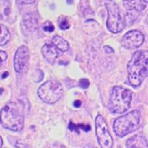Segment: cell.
<instances>
[{"label":"cell","mask_w":148,"mask_h":148,"mask_svg":"<svg viewBox=\"0 0 148 148\" xmlns=\"http://www.w3.org/2000/svg\"><path fill=\"white\" fill-rule=\"evenodd\" d=\"M128 80L132 86L138 87L148 76V51L135 52L127 64Z\"/></svg>","instance_id":"6da1fadb"},{"label":"cell","mask_w":148,"mask_h":148,"mask_svg":"<svg viewBox=\"0 0 148 148\" xmlns=\"http://www.w3.org/2000/svg\"><path fill=\"white\" fill-rule=\"evenodd\" d=\"M23 108L14 101L8 103L1 110V124L5 129L20 131L24 127Z\"/></svg>","instance_id":"7a4b0ae2"},{"label":"cell","mask_w":148,"mask_h":148,"mask_svg":"<svg viewBox=\"0 0 148 148\" xmlns=\"http://www.w3.org/2000/svg\"><path fill=\"white\" fill-rule=\"evenodd\" d=\"M132 92L127 88L116 86L111 91L108 108L113 113H123L130 108Z\"/></svg>","instance_id":"3957f363"},{"label":"cell","mask_w":148,"mask_h":148,"mask_svg":"<svg viewBox=\"0 0 148 148\" xmlns=\"http://www.w3.org/2000/svg\"><path fill=\"white\" fill-rule=\"evenodd\" d=\"M140 112L135 110L116 119L113 124V129L116 134L122 138L129 133L136 130L140 126Z\"/></svg>","instance_id":"277c9868"},{"label":"cell","mask_w":148,"mask_h":148,"mask_svg":"<svg viewBox=\"0 0 148 148\" xmlns=\"http://www.w3.org/2000/svg\"><path fill=\"white\" fill-rule=\"evenodd\" d=\"M38 95L45 102L54 104L62 97V86L56 80H48L39 87Z\"/></svg>","instance_id":"5b68a950"},{"label":"cell","mask_w":148,"mask_h":148,"mask_svg":"<svg viewBox=\"0 0 148 148\" xmlns=\"http://www.w3.org/2000/svg\"><path fill=\"white\" fill-rule=\"evenodd\" d=\"M105 5L108 14L107 20L108 29L113 34L122 31L125 27V22L119 6L113 0H108Z\"/></svg>","instance_id":"8992f818"},{"label":"cell","mask_w":148,"mask_h":148,"mask_svg":"<svg viewBox=\"0 0 148 148\" xmlns=\"http://www.w3.org/2000/svg\"><path fill=\"white\" fill-rule=\"evenodd\" d=\"M96 134L98 142L102 148H111L113 147V140L108 130V124L101 115L99 114L95 120Z\"/></svg>","instance_id":"52a82bcc"},{"label":"cell","mask_w":148,"mask_h":148,"mask_svg":"<svg viewBox=\"0 0 148 148\" xmlns=\"http://www.w3.org/2000/svg\"><path fill=\"white\" fill-rule=\"evenodd\" d=\"M145 36L143 34L138 30H133L125 34L121 38V44L127 49H135L139 47L143 44Z\"/></svg>","instance_id":"ba28073f"},{"label":"cell","mask_w":148,"mask_h":148,"mask_svg":"<svg viewBox=\"0 0 148 148\" xmlns=\"http://www.w3.org/2000/svg\"><path fill=\"white\" fill-rule=\"evenodd\" d=\"M30 59V52L26 46L22 45L17 49L14 56V68L16 73H21L25 69Z\"/></svg>","instance_id":"9c48e42d"},{"label":"cell","mask_w":148,"mask_h":148,"mask_svg":"<svg viewBox=\"0 0 148 148\" xmlns=\"http://www.w3.org/2000/svg\"><path fill=\"white\" fill-rule=\"evenodd\" d=\"M123 4L129 10L142 11L148 5V0H123Z\"/></svg>","instance_id":"30bf717a"},{"label":"cell","mask_w":148,"mask_h":148,"mask_svg":"<svg viewBox=\"0 0 148 148\" xmlns=\"http://www.w3.org/2000/svg\"><path fill=\"white\" fill-rule=\"evenodd\" d=\"M42 55L49 62L53 63L58 57V51L56 47L51 44H45L42 48Z\"/></svg>","instance_id":"8fae6325"},{"label":"cell","mask_w":148,"mask_h":148,"mask_svg":"<svg viewBox=\"0 0 148 148\" xmlns=\"http://www.w3.org/2000/svg\"><path fill=\"white\" fill-rule=\"evenodd\" d=\"M127 147H148V143L143 136L136 135L127 141Z\"/></svg>","instance_id":"7c38bea8"},{"label":"cell","mask_w":148,"mask_h":148,"mask_svg":"<svg viewBox=\"0 0 148 148\" xmlns=\"http://www.w3.org/2000/svg\"><path fill=\"white\" fill-rule=\"evenodd\" d=\"M52 43L58 50L62 52H65L69 49L68 42L59 36H55L52 39Z\"/></svg>","instance_id":"4fadbf2b"},{"label":"cell","mask_w":148,"mask_h":148,"mask_svg":"<svg viewBox=\"0 0 148 148\" xmlns=\"http://www.w3.org/2000/svg\"><path fill=\"white\" fill-rule=\"evenodd\" d=\"M23 22L24 25L25 26L26 28L28 30L34 31V30L38 29V22H37V20L34 16L30 15V14L25 16Z\"/></svg>","instance_id":"5bb4252c"},{"label":"cell","mask_w":148,"mask_h":148,"mask_svg":"<svg viewBox=\"0 0 148 148\" xmlns=\"http://www.w3.org/2000/svg\"><path fill=\"white\" fill-rule=\"evenodd\" d=\"M10 5L8 0H0V13H1V19L7 17L10 14Z\"/></svg>","instance_id":"9a60e30c"},{"label":"cell","mask_w":148,"mask_h":148,"mask_svg":"<svg viewBox=\"0 0 148 148\" xmlns=\"http://www.w3.org/2000/svg\"><path fill=\"white\" fill-rule=\"evenodd\" d=\"M1 28H2V31H1V36H0V37H1L0 45L3 46L9 42L10 39V35L8 28L4 25H1Z\"/></svg>","instance_id":"2e32d148"},{"label":"cell","mask_w":148,"mask_h":148,"mask_svg":"<svg viewBox=\"0 0 148 148\" xmlns=\"http://www.w3.org/2000/svg\"><path fill=\"white\" fill-rule=\"evenodd\" d=\"M69 128L72 131H75L76 133H79V130H84L85 132H88L90 130V125H76V124H73V123L71 122L69 125Z\"/></svg>","instance_id":"e0dca14e"},{"label":"cell","mask_w":148,"mask_h":148,"mask_svg":"<svg viewBox=\"0 0 148 148\" xmlns=\"http://www.w3.org/2000/svg\"><path fill=\"white\" fill-rule=\"evenodd\" d=\"M42 27H43V30L45 31H46V32H53L55 30V27H54L53 25L51 22H45Z\"/></svg>","instance_id":"ac0fdd59"},{"label":"cell","mask_w":148,"mask_h":148,"mask_svg":"<svg viewBox=\"0 0 148 148\" xmlns=\"http://www.w3.org/2000/svg\"><path fill=\"white\" fill-rule=\"evenodd\" d=\"M59 27H60L61 30H67V29L70 27V25L68 21H67L66 18H64V19L61 21L60 23H59Z\"/></svg>","instance_id":"d6986e66"},{"label":"cell","mask_w":148,"mask_h":148,"mask_svg":"<svg viewBox=\"0 0 148 148\" xmlns=\"http://www.w3.org/2000/svg\"><path fill=\"white\" fill-rule=\"evenodd\" d=\"M79 84H80L81 88H82L83 89H87L90 86V82L88 79H82L79 82Z\"/></svg>","instance_id":"ffe728a7"},{"label":"cell","mask_w":148,"mask_h":148,"mask_svg":"<svg viewBox=\"0 0 148 148\" xmlns=\"http://www.w3.org/2000/svg\"><path fill=\"white\" fill-rule=\"evenodd\" d=\"M0 56H1V60H2V62L6 60L8 58L7 53L3 51H1V52H0Z\"/></svg>","instance_id":"44dd1931"},{"label":"cell","mask_w":148,"mask_h":148,"mask_svg":"<svg viewBox=\"0 0 148 148\" xmlns=\"http://www.w3.org/2000/svg\"><path fill=\"white\" fill-rule=\"evenodd\" d=\"M17 2L22 4H33L34 3L35 0H17Z\"/></svg>","instance_id":"7402d4cb"},{"label":"cell","mask_w":148,"mask_h":148,"mask_svg":"<svg viewBox=\"0 0 148 148\" xmlns=\"http://www.w3.org/2000/svg\"><path fill=\"white\" fill-rule=\"evenodd\" d=\"M104 51H105V53H108V54L113 53L114 52L113 49L112 48V47H110V46H105V47H104Z\"/></svg>","instance_id":"603a6c76"},{"label":"cell","mask_w":148,"mask_h":148,"mask_svg":"<svg viewBox=\"0 0 148 148\" xmlns=\"http://www.w3.org/2000/svg\"><path fill=\"white\" fill-rule=\"evenodd\" d=\"M74 107H76V108H79V107H81L82 105V101L80 100H76V101H74L73 103Z\"/></svg>","instance_id":"cb8c5ba5"},{"label":"cell","mask_w":148,"mask_h":148,"mask_svg":"<svg viewBox=\"0 0 148 148\" xmlns=\"http://www.w3.org/2000/svg\"><path fill=\"white\" fill-rule=\"evenodd\" d=\"M8 71H5V72L3 73H2V79H5V78H7L8 76Z\"/></svg>","instance_id":"d4e9b609"},{"label":"cell","mask_w":148,"mask_h":148,"mask_svg":"<svg viewBox=\"0 0 148 148\" xmlns=\"http://www.w3.org/2000/svg\"><path fill=\"white\" fill-rule=\"evenodd\" d=\"M3 145V141H2V137H0V147H2Z\"/></svg>","instance_id":"484cf974"},{"label":"cell","mask_w":148,"mask_h":148,"mask_svg":"<svg viewBox=\"0 0 148 148\" xmlns=\"http://www.w3.org/2000/svg\"><path fill=\"white\" fill-rule=\"evenodd\" d=\"M73 2V0H67V2L68 4H72Z\"/></svg>","instance_id":"4316f807"}]
</instances>
